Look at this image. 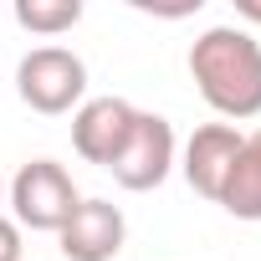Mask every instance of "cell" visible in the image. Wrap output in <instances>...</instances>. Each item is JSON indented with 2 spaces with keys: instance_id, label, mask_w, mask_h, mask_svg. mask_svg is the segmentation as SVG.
Instances as JSON below:
<instances>
[{
  "instance_id": "6da1fadb",
  "label": "cell",
  "mask_w": 261,
  "mask_h": 261,
  "mask_svg": "<svg viewBox=\"0 0 261 261\" xmlns=\"http://www.w3.org/2000/svg\"><path fill=\"white\" fill-rule=\"evenodd\" d=\"M190 77L220 118L261 113V41L246 26H210L190 46Z\"/></svg>"
},
{
  "instance_id": "7a4b0ae2",
  "label": "cell",
  "mask_w": 261,
  "mask_h": 261,
  "mask_svg": "<svg viewBox=\"0 0 261 261\" xmlns=\"http://www.w3.org/2000/svg\"><path fill=\"white\" fill-rule=\"evenodd\" d=\"M16 92L41 118L77 113L87 102V62L77 51H67V46H36L16 67Z\"/></svg>"
},
{
  "instance_id": "3957f363",
  "label": "cell",
  "mask_w": 261,
  "mask_h": 261,
  "mask_svg": "<svg viewBox=\"0 0 261 261\" xmlns=\"http://www.w3.org/2000/svg\"><path fill=\"white\" fill-rule=\"evenodd\" d=\"M6 195H11V210H16V225H21V230H51V236H57V230L72 220V210L82 205L72 174H67L57 159H31V164H21Z\"/></svg>"
},
{
  "instance_id": "277c9868",
  "label": "cell",
  "mask_w": 261,
  "mask_h": 261,
  "mask_svg": "<svg viewBox=\"0 0 261 261\" xmlns=\"http://www.w3.org/2000/svg\"><path fill=\"white\" fill-rule=\"evenodd\" d=\"M174 169V128L164 113H139L134 118V134H128V144L118 149V159L108 164V174L123 185V190H159Z\"/></svg>"
},
{
  "instance_id": "5b68a950",
  "label": "cell",
  "mask_w": 261,
  "mask_h": 261,
  "mask_svg": "<svg viewBox=\"0 0 261 261\" xmlns=\"http://www.w3.org/2000/svg\"><path fill=\"white\" fill-rule=\"evenodd\" d=\"M134 118H139V108L128 97H87L72 113V149L87 164L108 169L118 159V149L128 144V134H134Z\"/></svg>"
},
{
  "instance_id": "8992f818",
  "label": "cell",
  "mask_w": 261,
  "mask_h": 261,
  "mask_svg": "<svg viewBox=\"0 0 261 261\" xmlns=\"http://www.w3.org/2000/svg\"><path fill=\"white\" fill-rule=\"evenodd\" d=\"M128 241V220L113 200H82L72 220L57 230V246L67 261H113Z\"/></svg>"
},
{
  "instance_id": "52a82bcc",
  "label": "cell",
  "mask_w": 261,
  "mask_h": 261,
  "mask_svg": "<svg viewBox=\"0 0 261 261\" xmlns=\"http://www.w3.org/2000/svg\"><path fill=\"white\" fill-rule=\"evenodd\" d=\"M241 128L236 123H200L195 134H190V144H185V179H190V190L195 195H205V200H220V190H225V179H230V164H236V154H241Z\"/></svg>"
},
{
  "instance_id": "ba28073f",
  "label": "cell",
  "mask_w": 261,
  "mask_h": 261,
  "mask_svg": "<svg viewBox=\"0 0 261 261\" xmlns=\"http://www.w3.org/2000/svg\"><path fill=\"white\" fill-rule=\"evenodd\" d=\"M215 205L236 220H261V128L241 139V154H236L230 179H225Z\"/></svg>"
},
{
  "instance_id": "9c48e42d",
  "label": "cell",
  "mask_w": 261,
  "mask_h": 261,
  "mask_svg": "<svg viewBox=\"0 0 261 261\" xmlns=\"http://www.w3.org/2000/svg\"><path fill=\"white\" fill-rule=\"evenodd\" d=\"M16 21L31 36H62L82 21V0H16Z\"/></svg>"
},
{
  "instance_id": "30bf717a",
  "label": "cell",
  "mask_w": 261,
  "mask_h": 261,
  "mask_svg": "<svg viewBox=\"0 0 261 261\" xmlns=\"http://www.w3.org/2000/svg\"><path fill=\"white\" fill-rule=\"evenodd\" d=\"M21 225L11 220V215H0V261H21Z\"/></svg>"
},
{
  "instance_id": "8fae6325",
  "label": "cell",
  "mask_w": 261,
  "mask_h": 261,
  "mask_svg": "<svg viewBox=\"0 0 261 261\" xmlns=\"http://www.w3.org/2000/svg\"><path fill=\"white\" fill-rule=\"evenodd\" d=\"M236 16L251 21V26H261V0H236Z\"/></svg>"
},
{
  "instance_id": "7c38bea8",
  "label": "cell",
  "mask_w": 261,
  "mask_h": 261,
  "mask_svg": "<svg viewBox=\"0 0 261 261\" xmlns=\"http://www.w3.org/2000/svg\"><path fill=\"white\" fill-rule=\"evenodd\" d=\"M0 205H6V179H0Z\"/></svg>"
}]
</instances>
